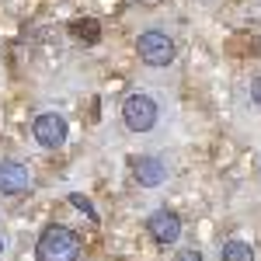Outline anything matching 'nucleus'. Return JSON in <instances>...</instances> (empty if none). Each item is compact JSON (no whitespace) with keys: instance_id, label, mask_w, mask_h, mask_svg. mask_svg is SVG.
<instances>
[{"instance_id":"39448f33","label":"nucleus","mask_w":261,"mask_h":261,"mask_svg":"<svg viewBox=\"0 0 261 261\" xmlns=\"http://www.w3.org/2000/svg\"><path fill=\"white\" fill-rule=\"evenodd\" d=\"M146 230H150L153 244L167 247V244H178V237H181V220L174 216V213H167V209H157V213L146 220Z\"/></svg>"},{"instance_id":"ddd939ff","label":"nucleus","mask_w":261,"mask_h":261,"mask_svg":"<svg viewBox=\"0 0 261 261\" xmlns=\"http://www.w3.org/2000/svg\"><path fill=\"white\" fill-rule=\"evenodd\" d=\"M0 251H4V241H0Z\"/></svg>"},{"instance_id":"6e6552de","label":"nucleus","mask_w":261,"mask_h":261,"mask_svg":"<svg viewBox=\"0 0 261 261\" xmlns=\"http://www.w3.org/2000/svg\"><path fill=\"white\" fill-rule=\"evenodd\" d=\"M220 261H254V247L244 241H226L220 247Z\"/></svg>"},{"instance_id":"423d86ee","label":"nucleus","mask_w":261,"mask_h":261,"mask_svg":"<svg viewBox=\"0 0 261 261\" xmlns=\"http://www.w3.org/2000/svg\"><path fill=\"white\" fill-rule=\"evenodd\" d=\"M28 185H32V174H28L24 164L18 161L0 164V192L4 195H21V192H28Z\"/></svg>"},{"instance_id":"9b49d317","label":"nucleus","mask_w":261,"mask_h":261,"mask_svg":"<svg viewBox=\"0 0 261 261\" xmlns=\"http://www.w3.org/2000/svg\"><path fill=\"white\" fill-rule=\"evenodd\" d=\"M174 261H202V254L188 247V251H178V254H174Z\"/></svg>"},{"instance_id":"20e7f679","label":"nucleus","mask_w":261,"mask_h":261,"mask_svg":"<svg viewBox=\"0 0 261 261\" xmlns=\"http://www.w3.org/2000/svg\"><path fill=\"white\" fill-rule=\"evenodd\" d=\"M32 133H35L39 146H45V150H60L63 143H66V119L56 115V112H45V115L35 119Z\"/></svg>"},{"instance_id":"0eeeda50","label":"nucleus","mask_w":261,"mask_h":261,"mask_svg":"<svg viewBox=\"0 0 261 261\" xmlns=\"http://www.w3.org/2000/svg\"><path fill=\"white\" fill-rule=\"evenodd\" d=\"M133 174H136V181L143 188H157L167 178V171H164V164L157 157H133Z\"/></svg>"},{"instance_id":"7ed1b4c3","label":"nucleus","mask_w":261,"mask_h":261,"mask_svg":"<svg viewBox=\"0 0 261 261\" xmlns=\"http://www.w3.org/2000/svg\"><path fill=\"white\" fill-rule=\"evenodd\" d=\"M136 49H140V60L146 66H167L174 60V42L167 39L164 32H143Z\"/></svg>"},{"instance_id":"f8f14e48","label":"nucleus","mask_w":261,"mask_h":261,"mask_svg":"<svg viewBox=\"0 0 261 261\" xmlns=\"http://www.w3.org/2000/svg\"><path fill=\"white\" fill-rule=\"evenodd\" d=\"M251 94H254V101H258V105H261V77H258V81H254V84H251Z\"/></svg>"},{"instance_id":"f03ea898","label":"nucleus","mask_w":261,"mask_h":261,"mask_svg":"<svg viewBox=\"0 0 261 261\" xmlns=\"http://www.w3.org/2000/svg\"><path fill=\"white\" fill-rule=\"evenodd\" d=\"M122 122L133 133L153 129V122H157V101L150 98V94H129L125 105H122Z\"/></svg>"},{"instance_id":"f257e3e1","label":"nucleus","mask_w":261,"mask_h":261,"mask_svg":"<svg viewBox=\"0 0 261 261\" xmlns=\"http://www.w3.org/2000/svg\"><path fill=\"white\" fill-rule=\"evenodd\" d=\"M35 258L39 261H77L81 258V237L70 226H45L39 244H35Z\"/></svg>"},{"instance_id":"1a4fd4ad","label":"nucleus","mask_w":261,"mask_h":261,"mask_svg":"<svg viewBox=\"0 0 261 261\" xmlns=\"http://www.w3.org/2000/svg\"><path fill=\"white\" fill-rule=\"evenodd\" d=\"M70 32H73L77 39L91 42V45H94V42L101 39V28H98V21H91V18H81V21H73V24H70Z\"/></svg>"},{"instance_id":"9d476101","label":"nucleus","mask_w":261,"mask_h":261,"mask_svg":"<svg viewBox=\"0 0 261 261\" xmlns=\"http://www.w3.org/2000/svg\"><path fill=\"white\" fill-rule=\"evenodd\" d=\"M70 205H77V209H81L87 220H101V216H98V209H94V202H91V199H84L81 192H73V195H70Z\"/></svg>"}]
</instances>
